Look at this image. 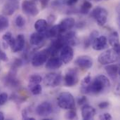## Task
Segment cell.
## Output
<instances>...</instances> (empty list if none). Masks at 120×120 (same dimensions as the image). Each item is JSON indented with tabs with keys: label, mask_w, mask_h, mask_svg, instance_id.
Instances as JSON below:
<instances>
[{
	"label": "cell",
	"mask_w": 120,
	"mask_h": 120,
	"mask_svg": "<svg viewBox=\"0 0 120 120\" xmlns=\"http://www.w3.org/2000/svg\"><path fill=\"white\" fill-rule=\"evenodd\" d=\"M4 120V115L3 114V112H0V120Z\"/></svg>",
	"instance_id": "46"
},
{
	"label": "cell",
	"mask_w": 120,
	"mask_h": 120,
	"mask_svg": "<svg viewBox=\"0 0 120 120\" xmlns=\"http://www.w3.org/2000/svg\"><path fill=\"white\" fill-rule=\"evenodd\" d=\"M58 105L64 110H72L75 108V101L73 96L70 92H62L57 98Z\"/></svg>",
	"instance_id": "2"
},
{
	"label": "cell",
	"mask_w": 120,
	"mask_h": 120,
	"mask_svg": "<svg viewBox=\"0 0 120 120\" xmlns=\"http://www.w3.org/2000/svg\"><path fill=\"white\" fill-rule=\"evenodd\" d=\"M91 46L96 51H102L108 47V39L105 36H98L94 40Z\"/></svg>",
	"instance_id": "15"
},
{
	"label": "cell",
	"mask_w": 120,
	"mask_h": 120,
	"mask_svg": "<svg viewBox=\"0 0 120 120\" xmlns=\"http://www.w3.org/2000/svg\"><path fill=\"white\" fill-rule=\"evenodd\" d=\"M18 70L11 69L9 72L4 77L3 82L6 86L10 88H18L20 85L19 79L16 77Z\"/></svg>",
	"instance_id": "8"
},
{
	"label": "cell",
	"mask_w": 120,
	"mask_h": 120,
	"mask_svg": "<svg viewBox=\"0 0 120 120\" xmlns=\"http://www.w3.org/2000/svg\"><path fill=\"white\" fill-rule=\"evenodd\" d=\"M108 41L113 49L118 53H120V39L117 32H112L108 37Z\"/></svg>",
	"instance_id": "21"
},
{
	"label": "cell",
	"mask_w": 120,
	"mask_h": 120,
	"mask_svg": "<svg viewBox=\"0 0 120 120\" xmlns=\"http://www.w3.org/2000/svg\"><path fill=\"white\" fill-rule=\"evenodd\" d=\"M14 39L15 38H13L11 32H6L2 37V39L4 40V45L5 46V48H6V46L8 47V46H11L14 41Z\"/></svg>",
	"instance_id": "25"
},
{
	"label": "cell",
	"mask_w": 120,
	"mask_h": 120,
	"mask_svg": "<svg viewBox=\"0 0 120 120\" xmlns=\"http://www.w3.org/2000/svg\"><path fill=\"white\" fill-rule=\"evenodd\" d=\"M53 112V107L49 102H43L40 103L36 108V112L39 117H46L50 115Z\"/></svg>",
	"instance_id": "12"
},
{
	"label": "cell",
	"mask_w": 120,
	"mask_h": 120,
	"mask_svg": "<svg viewBox=\"0 0 120 120\" xmlns=\"http://www.w3.org/2000/svg\"><path fill=\"white\" fill-rule=\"evenodd\" d=\"M62 81V75L60 73H49L44 77V85L49 87H56L59 86Z\"/></svg>",
	"instance_id": "7"
},
{
	"label": "cell",
	"mask_w": 120,
	"mask_h": 120,
	"mask_svg": "<svg viewBox=\"0 0 120 120\" xmlns=\"http://www.w3.org/2000/svg\"><path fill=\"white\" fill-rule=\"evenodd\" d=\"M46 37V34L44 32H34L30 36V42L33 46H38L44 40Z\"/></svg>",
	"instance_id": "20"
},
{
	"label": "cell",
	"mask_w": 120,
	"mask_h": 120,
	"mask_svg": "<svg viewBox=\"0 0 120 120\" xmlns=\"http://www.w3.org/2000/svg\"><path fill=\"white\" fill-rule=\"evenodd\" d=\"M60 51V58L63 63L68 64L72 61L74 57V49L71 46L65 45Z\"/></svg>",
	"instance_id": "10"
},
{
	"label": "cell",
	"mask_w": 120,
	"mask_h": 120,
	"mask_svg": "<svg viewBox=\"0 0 120 120\" xmlns=\"http://www.w3.org/2000/svg\"><path fill=\"white\" fill-rule=\"evenodd\" d=\"M51 56V53L49 49H46L44 50H41L37 53H36L32 58V65L35 67H40L43 65L49 59V58Z\"/></svg>",
	"instance_id": "5"
},
{
	"label": "cell",
	"mask_w": 120,
	"mask_h": 120,
	"mask_svg": "<svg viewBox=\"0 0 120 120\" xmlns=\"http://www.w3.org/2000/svg\"><path fill=\"white\" fill-rule=\"evenodd\" d=\"M86 102H87V98L86 96H82V97L79 98L78 101H77V103L79 105H84Z\"/></svg>",
	"instance_id": "38"
},
{
	"label": "cell",
	"mask_w": 120,
	"mask_h": 120,
	"mask_svg": "<svg viewBox=\"0 0 120 120\" xmlns=\"http://www.w3.org/2000/svg\"><path fill=\"white\" fill-rule=\"evenodd\" d=\"M78 0H65V4L68 6H72L77 3Z\"/></svg>",
	"instance_id": "42"
},
{
	"label": "cell",
	"mask_w": 120,
	"mask_h": 120,
	"mask_svg": "<svg viewBox=\"0 0 120 120\" xmlns=\"http://www.w3.org/2000/svg\"><path fill=\"white\" fill-rule=\"evenodd\" d=\"M75 64L82 70H87L93 66V59L89 56H81L75 60Z\"/></svg>",
	"instance_id": "11"
},
{
	"label": "cell",
	"mask_w": 120,
	"mask_h": 120,
	"mask_svg": "<svg viewBox=\"0 0 120 120\" xmlns=\"http://www.w3.org/2000/svg\"><path fill=\"white\" fill-rule=\"evenodd\" d=\"M25 41L24 35L22 34H18L16 37V38L14 39V41L12 46H11V51L13 53H17V52H20L22 51L25 47Z\"/></svg>",
	"instance_id": "14"
},
{
	"label": "cell",
	"mask_w": 120,
	"mask_h": 120,
	"mask_svg": "<svg viewBox=\"0 0 120 120\" xmlns=\"http://www.w3.org/2000/svg\"><path fill=\"white\" fill-rule=\"evenodd\" d=\"M56 20V17L55 15L53 14H51L48 16L47 18V22L49 23V24H53Z\"/></svg>",
	"instance_id": "39"
},
{
	"label": "cell",
	"mask_w": 120,
	"mask_h": 120,
	"mask_svg": "<svg viewBox=\"0 0 120 120\" xmlns=\"http://www.w3.org/2000/svg\"><path fill=\"white\" fill-rule=\"evenodd\" d=\"M96 109L89 105H84L82 109V119L85 120H93L96 116Z\"/></svg>",
	"instance_id": "18"
},
{
	"label": "cell",
	"mask_w": 120,
	"mask_h": 120,
	"mask_svg": "<svg viewBox=\"0 0 120 120\" xmlns=\"http://www.w3.org/2000/svg\"><path fill=\"white\" fill-rule=\"evenodd\" d=\"M8 98V96L6 93H1L0 94V105H4L6 102Z\"/></svg>",
	"instance_id": "36"
},
{
	"label": "cell",
	"mask_w": 120,
	"mask_h": 120,
	"mask_svg": "<svg viewBox=\"0 0 120 120\" xmlns=\"http://www.w3.org/2000/svg\"><path fill=\"white\" fill-rule=\"evenodd\" d=\"M99 119L100 120H111L112 119V116L109 113H105L102 115H101L99 117Z\"/></svg>",
	"instance_id": "41"
},
{
	"label": "cell",
	"mask_w": 120,
	"mask_h": 120,
	"mask_svg": "<svg viewBox=\"0 0 120 120\" xmlns=\"http://www.w3.org/2000/svg\"><path fill=\"white\" fill-rule=\"evenodd\" d=\"M91 16L96 20L98 25L103 26L108 20V11L103 7L97 6L92 11Z\"/></svg>",
	"instance_id": "4"
},
{
	"label": "cell",
	"mask_w": 120,
	"mask_h": 120,
	"mask_svg": "<svg viewBox=\"0 0 120 120\" xmlns=\"http://www.w3.org/2000/svg\"><path fill=\"white\" fill-rule=\"evenodd\" d=\"M22 117L23 120H34L35 119L34 117H28V112L27 111L26 109L23 110H22Z\"/></svg>",
	"instance_id": "37"
},
{
	"label": "cell",
	"mask_w": 120,
	"mask_h": 120,
	"mask_svg": "<svg viewBox=\"0 0 120 120\" xmlns=\"http://www.w3.org/2000/svg\"><path fill=\"white\" fill-rule=\"evenodd\" d=\"M49 1L50 0H41V5L42 8H44L48 6Z\"/></svg>",
	"instance_id": "44"
},
{
	"label": "cell",
	"mask_w": 120,
	"mask_h": 120,
	"mask_svg": "<svg viewBox=\"0 0 120 120\" xmlns=\"http://www.w3.org/2000/svg\"><path fill=\"white\" fill-rule=\"evenodd\" d=\"M63 36L65 40L67 45H70V46H75L77 44V39L76 33L75 32H72V31L68 32L65 35H63Z\"/></svg>",
	"instance_id": "22"
},
{
	"label": "cell",
	"mask_w": 120,
	"mask_h": 120,
	"mask_svg": "<svg viewBox=\"0 0 120 120\" xmlns=\"http://www.w3.org/2000/svg\"><path fill=\"white\" fill-rule=\"evenodd\" d=\"M99 35V32L97 30H94L91 32L89 37L88 38H86L85 40H84V46L85 48H88L89 46H90L92 44V42L94 41V40L98 37Z\"/></svg>",
	"instance_id": "26"
},
{
	"label": "cell",
	"mask_w": 120,
	"mask_h": 120,
	"mask_svg": "<svg viewBox=\"0 0 120 120\" xmlns=\"http://www.w3.org/2000/svg\"><path fill=\"white\" fill-rule=\"evenodd\" d=\"M32 1H39V0H32Z\"/></svg>",
	"instance_id": "48"
},
{
	"label": "cell",
	"mask_w": 120,
	"mask_h": 120,
	"mask_svg": "<svg viewBox=\"0 0 120 120\" xmlns=\"http://www.w3.org/2000/svg\"><path fill=\"white\" fill-rule=\"evenodd\" d=\"M46 34V37H52V38H56L61 34V32L60 31V29L58 27V25H54L53 26L51 29H49Z\"/></svg>",
	"instance_id": "24"
},
{
	"label": "cell",
	"mask_w": 120,
	"mask_h": 120,
	"mask_svg": "<svg viewBox=\"0 0 120 120\" xmlns=\"http://www.w3.org/2000/svg\"><path fill=\"white\" fill-rule=\"evenodd\" d=\"M85 25H86V22L84 21H81V22H79V23L77 25V28H83Z\"/></svg>",
	"instance_id": "45"
},
{
	"label": "cell",
	"mask_w": 120,
	"mask_h": 120,
	"mask_svg": "<svg viewBox=\"0 0 120 120\" xmlns=\"http://www.w3.org/2000/svg\"><path fill=\"white\" fill-rule=\"evenodd\" d=\"M15 24L18 27L22 28L25 25V19L21 15H18L16 16V18L15 19Z\"/></svg>",
	"instance_id": "31"
},
{
	"label": "cell",
	"mask_w": 120,
	"mask_h": 120,
	"mask_svg": "<svg viewBox=\"0 0 120 120\" xmlns=\"http://www.w3.org/2000/svg\"><path fill=\"white\" fill-rule=\"evenodd\" d=\"M65 118L68 120H76L77 119V115L74 109L69 110V111L65 115Z\"/></svg>",
	"instance_id": "33"
},
{
	"label": "cell",
	"mask_w": 120,
	"mask_h": 120,
	"mask_svg": "<svg viewBox=\"0 0 120 120\" xmlns=\"http://www.w3.org/2000/svg\"><path fill=\"white\" fill-rule=\"evenodd\" d=\"M109 105H110L109 102L103 101V102H101L98 104V108L100 109H106L109 107Z\"/></svg>",
	"instance_id": "40"
},
{
	"label": "cell",
	"mask_w": 120,
	"mask_h": 120,
	"mask_svg": "<svg viewBox=\"0 0 120 120\" xmlns=\"http://www.w3.org/2000/svg\"><path fill=\"white\" fill-rule=\"evenodd\" d=\"M91 8H92V4L89 1H84L80 6L79 13L83 15L88 14L90 12Z\"/></svg>",
	"instance_id": "27"
},
{
	"label": "cell",
	"mask_w": 120,
	"mask_h": 120,
	"mask_svg": "<svg viewBox=\"0 0 120 120\" xmlns=\"http://www.w3.org/2000/svg\"><path fill=\"white\" fill-rule=\"evenodd\" d=\"M42 81V77L39 75H32L29 77V86H32V85H35V84H38L39 83H41Z\"/></svg>",
	"instance_id": "29"
},
{
	"label": "cell",
	"mask_w": 120,
	"mask_h": 120,
	"mask_svg": "<svg viewBox=\"0 0 120 120\" xmlns=\"http://www.w3.org/2000/svg\"><path fill=\"white\" fill-rule=\"evenodd\" d=\"M120 58V53L117 52L114 49H108L101 53L98 58V62L103 65L112 64L118 61Z\"/></svg>",
	"instance_id": "3"
},
{
	"label": "cell",
	"mask_w": 120,
	"mask_h": 120,
	"mask_svg": "<svg viewBox=\"0 0 120 120\" xmlns=\"http://www.w3.org/2000/svg\"><path fill=\"white\" fill-rule=\"evenodd\" d=\"M48 26V22L44 19H39L34 23V29L38 32H44Z\"/></svg>",
	"instance_id": "23"
},
{
	"label": "cell",
	"mask_w": 120,
	"mask_h": 120,
	"mask_svg": "<svg viewBox=\"0 0 120 120\" xmlns=\"http://www.w3.org/2000/svg\"><path fill=\"white\" fill-rule=\"evenodd\" d=\"M65 4V0H54L51 3V6L53 8H60Z\"/></svg>",
	"instance_id": "35"
},
{
	"label": "cell",
	"mask_w": 120,
	"mask_h": 120,
	"mask_svg": "<svg viewBox=\"0 0 120 120\" xmlns=\"http://www.w3.org/2000/svg\"><path fill=\"white\" fill-rule=\"evenodd\" d=\"M91 80L92 79H91V77L90 75H88L87 76H86L83 79V80L82 81V82H81V89L86 88L90 84V82H91Z\"/></svg>",
	"instance_id": "32"
},
{
	"label": "cell",
	"mask_w": 120,
	"mask_h": 120,
	"mask_svg": "<svg viewBox=\"0 0 120 120\" xmlns=\"http://www.w3.org/2000/svg\"><path fill=\"white\" fill-rule=\"evenodd\" d=\"M19 8V3L16 0H9L6 1L2 8L4 15H11Z\"/></svg>",
	"instance_id": "13"
},
{
	"label": "cell",
	"mask_w": 120,
	"mask_h": 120,
	"mask_svg": "<svg viewBox=\"0 0 120 120\" xmlns=\"http://www.w3.org/2000/svg\"><path fill=\"white\" fill-rule=\"evenodd\" d=\"M22 64H23V60L22 59H20V58H16L13 61V64L11 65V68L18 70V69L20 67H21L22 65Z\"/></svg>",
	"instance_id": "34"
},
{
	"label": "cell",
	"mask_w": 120,
	"mask_h": 120,
	"mask_svg": "<svg viewBox=\"0 0 120 120\" xmlns=\"http://www.w3.org/2000/svg\"><path fill=\"white\" fill-rule=\"evenodd\" d=\"M111 86L109 79L103 75H98L91 80L90 84L84 89H81L82 94L95 96L108 92Z\"/></svg>",
	"instance_id": "1"
},
{
	"label": "cell",
	"mask_w": 120,
	"mask_h": 120,
	"mask_svg": "<svg viewBox=\"0 0 120 120\" xmlns=\"http://www.w3.org/2000/svg\"><path fill=\"white\" fill-rule=\"evenodd\" d=\"M0 60H2V61H8V56L7 55L2 51L0 50Z\"/></svg>",
	"instance_id": "43"
},
{
	"label": "cell",
	"mask_w": 120,
	"mask_h": 120,
	"mask_svg": "<svg viewBox=\"0 0 120 120\" xmlns=\"http://www.w3.org/2000/svg\"><path fill=\"white\" fill-rule=\"evenodd\" d=\"M30 89V91L31 93L34 95V96H37V95H39L41 94V91H42V87L41 86L38 84H35V85H32V86H29Z\"/></svg>",
	"instance_id": "30"
},
{
	"label": "cell",
	"mask_w": 120,
	"mask_h": 120,
	"mask_svg": "<svg viewBox=\"0 0 120 120\" xmlns=\"http://www.w3.org/2000/svg\"><path fill=\"white\" fill-rule=\"evenodd\" d=\"M105 69L106 72L108 73V75L112 79L116 80L117 79L119 74H120V68L118 65H116V64L107 65Z\"/></svg>",
	"instance_id": "19"
},
{
	"label": "cell",
	"mask_w": 120,
	"mask_h": 120,
	"mask_svg": "<svg viewBox=\"0 0 120 120\" xmlns=\"http://www.w3.org/2000/svg\"><path fill=\"white\" fill-rule=\"evenodd\" d=\"M63 65V62L60 58L54 56L49 58L46 63V68L49 70H54L60 68Z\"/></svg>",
	"instance_id": "17"
},
{
	"label": "cell",
	"mask_w": 120,
	"mask_h": 120,
	"mask_svg": "<svg viewBox=\"0 0 120 120\" xmlns=\"http://www.w3.org/2000/svg\"><path fill=\"white\" fill-rule=\"evenodd\" d=\"M60 29V31L62 33H64L70 30H71L75 25V20L73 18H66L60 21L58 25Z\"/></svg>",
	"instance_id": "16"
},
{
	"label": "cell",
	"mask_w": 120,
	"mask_h": 120,
	"mask_svg": "<svg viewBox=\"0 0 120 120\" xmlns=\"http://www.w3.org/2000/svg\"><path fill=\"white\" fill-rule=\"evenodd\" d=\"M91 1H96V2H99V1H101L102 0H91Z\"/></svg>",
	"instance_id": "47"
},
{
	"label": "cell",
	"mask_w": 120,
	"mask_h": 120,
	"mask_svg": "<svg viewBox=\"0 0 120 120\" xmlns=\"http://www.w3.org/2000/svg\"><path fill=\"white\" fill-rule=\"evenodd\" d=\"M64 82L66 86L72 87L77 84L79 82L78 71L75 68H69L64 77Z\"/></svg>",
	"instance_id": "6"
},
{
	"label": "cell",
	"mask_w": 120,
	"mask_h": 120,
	"mask_svg": "<svg viewBox=\"0 0 120 120\" xmlns=\"http://www.w3.org/2000/svg\"><path fill=\"white\" fill-rule=\"evenodd\" d=\"M9 20L4 15H0V32H2L8 28Z\"/></svg>",
	"instance_id": "28"
},
{
	"label": "cell",
	"mask_w": 120,
	"mask_h": 120,
	"mask_svg": "<svg viewBox=\"0 0 120 120\" xmlns=\"http://www.w3.org/2000/svg\"><path fill=\"white\" fill-rule=\"evenodd\" d=\"M22 10L25 14L31 16H36L39 12L37 4L32 0H24L22 3Z\"/></svg>",
	"instance_id": "9"
}]
</instances>
